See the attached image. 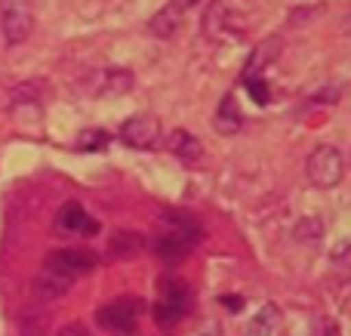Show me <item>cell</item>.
Returning <instances> with one entry per match:
<instances>
[{
  "label": "cell",
  "instance_id": "6da1fadb",
  "mask_svg": "<svg viewBox=\"0 0 351 336\" xmlns=\"http://www.w3.org/2000/svg\"><path fill=\"white\" fill-rule=\"evenodd\" d=\"M305 173H308V182L315 189H333V185H339L342 176H346L342 152L333 145H317L308 154V160H305Z\"/></svg>",
  "mask_w": 351,
  "mask_h": 336
},
{
  "label": "cell",
  "instance_id": "7a4b0ae2",
  "mask_svg": "<svg viewBox=\"0 0 351 336\" xmlns=\"http://www.w3.org/2000/svg\"><path fill=\"white\" fill-rule=\"evenodd\" d=\"M191 306V293H188L185 281L179 278H160L158 281V306H154V321L160 327H170L179 318L188 315Z\"/></svg>",
  "mask_w": 351,
  "mask_h": 336
},
{
  "label": "cell",
  "instance_id": "3957f363",
  "mask_svg": "<svg viewBox=\"0 0 351 336\" xmlns=\"http://www.w3.org/2000/svg\"><path fill=\"white\" fill-rule=\"evenodd\" d=\"M0 31L10 47H19L34 31V0H0Z\"/></svg>",
  "mask_w": 351,
  "mask_h": 336
},
{
  "label": "cell",
  "instance_id": "277c9868",
  "mask_svg": "<svg viewBox=\"0 0 351 336\" xmlns=\"http://www.w3.org/2000/svg\"><path fill=\"white\" fill-rule=\"evenodd\" d=\"M53 228L59 238H77V235L80 238H93V235H99V219L86 213L84 204L68 201V204H62V210L56 213Z\"/></svg>",
  "mask_w": 351,
  "mask_h": 336
},
{
  "label": "cell",
  "instance_id": "5b68a950",
  "mask_svg": "<svg viewBox=\"0 0 351 336\" xmlns=\"http://www.w3.org/2000/svg\"><path fill=\"white\" fill-rule=\"evenodd\" d=\"M139 315H142V300L121 296V300H114V302L99 309L96 321H99V327H105V331L130 333V331H136V324H139Z\"/></svg>",
  "mask_w": 351,
  "mask_h": 336
},
{
  "label": "cell",
  "instance_id": "8992f818",
  "mask_svg": "<svg viewBox=\"0 0 351 336\" xmlns=\"http://www.w3.org/2000/svg\"><path fill=\"white\" fill-rule=\"evenodd\" d=\"M133 86V74L127 68H96L80 80V90L86 96H123Z\"/></svg>",
  "mask_w": 351,
  "mask_h": 336
},
{
  "label": "cell",
  "instance_id": "52a82bcc",
  "mask_svg": "<svg viewBox=\"0 0 351 336\" xmlns=\"http://www.w3.org/2000/svg\"><path fill=\"white\" fill-rule=\"evenodd\" d=\"M93 269H96V253L74 250V247L49 253L47 263H43V272H53V275L65 278V281H74V278L86 275V272H93Z\"/></svg>",
  "mask_w": 351,
  "mask_h": 336
},
{
  "label": "cell",
  "instance_id": "ba28073f",
  "mask_svg": "<svg viewBox=\"0 0 351 336\" xmlns=\"http://www.w3.org/2000/svg\"><path fill=\"white\" fill-rule=\"evenodd\" d=\"M121 142L130 148H139V152H148L160 142V121L154 115H136L130 121H123L121 127Z\"/></svg>",
  "mask_w": 351,
  "mask_h": 336
},
{
  "label": "cell",
  "instance_id": "9c48e42d",
  "mask_svg": "<svg viewBox=\"0 0 351 336\" xmlns=\"http://www.w3.org/2000/svg\"><path fill=\"white\" fill-rule=\"evenodd\" d=\"M194 244H197V238H191V235H185V232H173V228H167L164 235H158V238L152 241V250L158 253L167 265H176Z\"/></svg>",
  "mask_w": 351,
  "mask_h": 336
},
{
  "label": "cell",
  "instance_id": "30bf717a",
  "mask_svg": "<svg viewBox=\"0 0 351 336\" xmlns=\"http://www.w3.org/2000/svg\"><path fill=\"white\" fill-rule=\"evenodd\" d=\"M213 127L219 130L222 136H234L237 130L243 127V117H241V111H237V102H234V96H222V102H219V108H216V117H213Z\"/></svg>",
  "mask_w": 351,
  "mask_h": 336
},
{
  "label": "cell",
  "instance_id": "8fae6325",
  "mask_svg": "<svg viewBox=\"0 0 351 336\" xmlns=\"http://www.w3.org/2000/svg\"><path fill=\"white\" fill-rule=\"evenodd\" d=\"M182 25V10L176 3H167L160 12H154L152 22H148V31H152L154 37H173L176 31H179Z\"/></svg>",
  "mask_w": 351,
  "mask_h": 336
},
{
  "label": "cell",
  "instance_id": "7c38bea8",
  "mask_svg": "<svg viewBox=\"0 0 351 336\" xmlns=\"http://www.w3.org/2000/svg\"><path fill=\"white\" fill-rule=\"evenodd\" d=\"M167 148L176 154V158H182V160H197L200 158V142H197V136L194 133H188V130H176V133L167 139Z\"/></svg>",
  "mask_w": 351,
  "mask_h": 336
},
{
  "label": "cell",
  "instance_id": "4fadbf2b",
  "mask_svg": "<svg viewBox=\"0 0 351 336\" xmlns=\"http://www.w3.org/2000/svg\"><path fill=\"white\" fill-rule=\"evenodd\" d=\"M68 287H71V281L53 275V272H40V275L34 278V296L37 300H59V296L68 293Z\"/></svg>",
  "mask_w": 351,
  "mask_h": 336
},
{
  "label": "cell",
  "instance_id": "5bb4252c",
  "mask_svg": "<svg viewBox=\"0 0 351 336\" xmlns=\"http://www.w3.org/2000/svg\"><path fill=\"white\" fill-rule=\"evenodd\" d=\"M274 56H278V40H268L265 47H259L253 56H250L247 68H243V80H247V77H262V71L271 65Z\"/></svg>",
  "mask_w": 351,
  "mask_h": 336
},
{
  "label": "cell",
  "instance_id": "9a60e30c",
  "mask_svg": "<svg viewBox=\"0 0 351 336\" xmlns=\"http://www.w3.org/2000/svg\"><path fill=\"white\" fill-rule=\"evenodd\" d=\"M278 321H280L278 309H274V306H262V309H259V315H256V318L250 321L247 336H271V333H274V327H278Z\"/></svg>",
  "mask_w": 351,
  "mask_h": 336
},
{
  "label": "cell",
  "instance_id": "2e32d148",
  "mask_svg": "<svg viewBox=\"0 0 351 336\" xmlns=\"http://www.w3.org/2000/svg\"><path fill=\"white\" fill-rule=\"evenodd\" d=\"M19 333H22V336H47L49 333L47 312H40V309H31V312H25L22 318H19Z\"/></svg>",
  "mask_w": 351,
  "mask_h": 336
},
{
  "label": "cell",
  "instance_id": "e0dca14e",
  "mask_svg": "<svg viewBox=\"0 0 351 336\" xmlns=\"http://www.w3.org/2000/svg\"><path fill=\"white\" fill-rule=\"evenodd\" d=\"M139 247H142V241L136 238L133 232H117L108 244V253L111 256H130V253H136Z\"/></svg>",
  "mask_w": 351,
  "mask_h": 336
},
{
  "label": "cell",
  "instance_id": "ac0fdd59",
  "mask_svg": "<svg viewBox=\"0 0 351 336\" xmlns=\"http://www.w3.org/2000/svg\"><path fill=\"white\" fill-rule=\"evenodd\" d=\"M321 235H324V222L317 219V216H308V219H302L293 228V238L296 241H317Z\"/></svg>",
  "mask_w": 351,
  "mask_h": 336
},
{
  "label": "cell",
  "instance_id": "d6986e66",
  "mask_svg": "<svg viewBox=\"0 0 351 336\" xmlns=\"http://www.w3.org/2000/svg\"><path fill=\"white\" fill-rule=\"evenodd\" d=\"M108 142H111V136L105 133V130H86L77 139V148L80 152H99V148H105Z\"/></svg>",
  "mask_w": 351,
  "mask_h": 336
},
{
  "label": "cell",
  "instance_id": "ffe728a7",
  "mask_svg": "<svg viewBox=\"0 0 351 336\" xmlns=\"http://www.w3.org/2000/svg\"><path fill=\"white\" fill-rule=\"evenodd\" d=\"M247 84V90H250V96H253V102H259V105H268V84H265V77H247L243 80Z\"/></svg>",
  "mask_w": 351,
  "mask_h": 336
},
{
  "label": "cell",
  "instance_id": "44dd1931",
  "mask_svg": "<svg viewBox=\"0 0 351 336\" xmlns=\"http://www.w3.org/2000/svg\"><path fill=\"white\" fill-rule=\"evenodd\" d=\"M34 96H40V84L37 80H31V84H22L16 90V96H12V102H22V99H34Z\"/></svg>",
  "mask_w": 351,
  "mask_h": 336
},
{
  "label": "cell",
  "instance_id": "7402d4cb",
  "mask_svg": "<svg viewBox=\"0 0 351 336\" xmlns=\"http://www.w3.org/2000/svg\"><path fill=\"white\" fill-rule=\"evenodd\" d=\"M222 306H228V312H241L243 296H222Z\"/></svg>",
  "mask_w": 351,
  "mask_h": 336
},
{
  "label": "cell",
  "instance_id": "603a6c76",
  "mask_svg": "<svg viewBox=\"0 0 351 336\" xmlns=\"http://www.w3.org/2000/svg\"><path fill=\"white\" fill-rule=\"evenodd\" d=\"M179 10H188V6H194V3H200V0H173Z\"/></svg>",
  "mask_w": 351,
  "mask_h": 336
},
{
  "label": "cell",
  "instance_id": "cb8c5ba5",
  "mask_svg": "<svg viewBox=\"0 0 351 336\" xmlns=\"http://www.w3.org/2000/svg\"><path fill=\"white\" fill-rule=\"evenodd\" d=\"M200 336H222V333H219V327H206V331L200 333Z\"/></svg>",
  "mask_w": 351,
  "mask_h": 336
},
{
  "label": "cell",
  "instance_id": "d4e9b609",
  "mask_svg": "<svg viewBox=\"0 0 351 336\" xmlns=\"http://www.w3.org/2000/svg\"><path fill=\"white\" fill-rule=\"evenodd\" d=\"M342 28H346V34H351V16L346 19V25H342Z\"/></svg>",
  "mask_w": 351,
  "mask_h": 336
}]
</instances>
